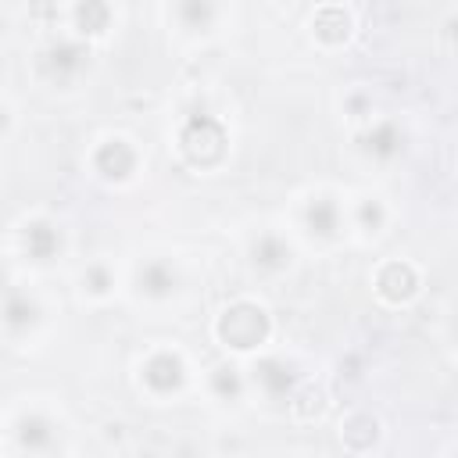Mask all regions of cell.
I'll return each instance as SVG.
<instances>
[{"label":"cell","instance_id":"4","mask_svg":"<svg viewBox=\"0 0 458 458\" xmlns=\"http://www.w3.org/2000/svg\"><path fill=\"white\" fill-rule=\"evenodd\" d=\"M136 287H140V294H147V298H168V294L175 291V272H172L165 261H151V265L140 268Z\"/></svg>","mask_w":458,"mask_h":458},{"label":"cell","instance_id":"11","mask_svg":"<svg viewBox=\"0 0 458 458\" xmlns=\"http://www.w3.org/2000/svg\"><path fill=\"white\" fill-rule=\"evenodd\" d=\"M26 244H29V251H33L36 261H47V254L58 247V233H54L47 222H36V226L26 233Z\"/></svg>","mask_w":458,"mask_h":458},{"label":"cell","instance_id":"3","mask_svg":"<svg viewBox=\"0 0 458 458\" xmlns=\"http://www.w3.org/2000/svg\"><path fill=\"white\" fill-rule=\"evenodd\" d=\"M401 147H405V136L394 122H376L361 136V151L373 158H394V154H401Z\"/></svg>","mask_w":458,"mask_h":458},{"label":"cell","instance_id":"12","mask_svg":"<svg viewBox=\"0 0 458 458\" xmlns=\"http://www.w3.org/2000/svg\"><path fill=\"white\" fill-rule=\"evenodd\" d=\"M47 437H50V426L43 423V419H26L22 423V444L26 447H47Z\"/></svg>","mask_w":458,"mask_h":458},{"label":"cell","instance_id":"9","mask_svg":"<svg viewBox=\"0 0 458 458\" xmlns=\"http://www.w3.org/2000/svg\"><path fill=\"white\" fill-rule=\"evenodd\" d=\"M308 226H312V233H319V237H333V233H337V226H340V212H337V205H333L330 198L312 201V208H308Z\"/></svg>","mask_w":458,"mask_h":458},{"label":"cell","instance_id":"10","mask_svg":"<svg viewBox=\"0 0 458 458\" xmlns=\"http://www.w3.org/2000/svg\"><path fill=\"white\" fill-rule=\"evenodd\" d=\"M4 322H8L12 330L33 326V322H36V305H33L29 298H22V294H12L8 305H4Z\"/></svg>","mask_w":458,"mask_h":458},{"label":"cell","instance_id":"1","mask_svg":"<svg viewBox=\"0 0 458 458\" xmlns=\"http://www.w3.org/2000/svg\"><path fill=\"white\" fill-rule=\"evenodd\" d=\"M222 340L233 347H254L265 337V312L254 305H237L222 315Z\"/></svg>","mask_w":458,"mask_h":458},{"label":"cell","instance_id":"5","mask_svg":"<svg viewBox=\"0 0 458 458\" xmlns=\"http://www.w3.org/2000/svg\"><path fill=\"white\" fill-rule=\"evenodd\" d=\"M254 380L272 394V398H280V394H291L294 387V373H291V365L276 361V358H265L258 361V369H254Z\"/></svg>","mask_w":458,"mask_h":458},{"label":"cell","instance_id":"7","mask_svg":"<svg viewBox=\"0 0 458 458\" xmlns=\"http://www.w3.org/2000/svg\"><path fill=\"white\" fill-rule=\"evenodd\" d=\"M86 58H89V50L82 43H58L47 54V65L54 68V75H72V72H82L86 68Z\"/></svg>","mask_w":458,"mask_h":458},{"label":"cell","instance_id":"14","mask_svg":"<svg viewBox=\"0 0 458 458\" xmlns=\"http://www.w3.org/2000/svg\"><path fill=\"white\" fill-rule=\"evenodd\" d=\"M0 126H4V112H0Z\"/></svg>","mask_w":458,"mask_h":458},{"label":"cell","instance_id":"6","mask_svg":"<svg viewBox=\"0 0 458 458\" xmlns=\"http://www.w3.org/2000/svg\"><path fill=\"white\" fill-rule=\"evenodd\" d=\"M219 19V8H215V0H179V22L194 29V33H205L212 29Z\"/></svg>","mask_w":458,"mask_h":458},{"label":"cell","instance_id":"2","mask_svg":"<svg viewBox=\"0 0 458 458\" xmlns=\"http://www.w3.org/2000/svg\"><path fill=\"white\" fill-rule=\"evenodd\" d=\"M144 380L154 394H168L182 384V361L172 358V354H154L147 365H144Z\"/></svg>","mask_w":458,"mask_h":458},{"label":"cell","instance_id":"8","mask_svg":"<svg viewBox=\"0 0 458 458\" xmlns=\"http://www.w3.org/2000/svg\"><path fill=\"white\" fill-rule=\"evenodd\" d=\"M287 261H291V247L280 237H261L254 244V265H261V268H283Z\"/></svg>","mask_w":458,"mask_h":458},{"label":"cell","instance_id":"13","mask_svg":"<svg viewBox=\"0 0 458 458\" xmlns=\"http://www.w3.org/2000/svg\"><path fill=\"white\" fill-rule=\"evenodd\" d=\"M89 283H94V287H89L94 294H105V291L112 287V276H108V268H105V265H94V268H89Z\"/></svg>","mask_w":458,"mask_h":458}]
</instances>
